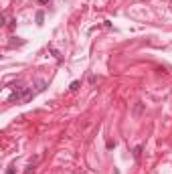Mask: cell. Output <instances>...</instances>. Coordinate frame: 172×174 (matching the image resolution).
Wrapping results in <instances>:
<instances>
[{
    "label": "cell",
    "mask_w": 172,
    "mask_h": 174,
    "mask_svg": "<svg viewBox=\"0 0 172 174\" xmlns=\"http://www.w3.org/2000/svg\"><path fill=\"white\" fill-rule=\"evenodd\" d=\"M45 87H47V81H39L34 89L33 87H14V91L8 97V103H29L30 99L37 97L41 91H45Z\"/></svg>",
    "instance_id": "cell-1"
},
{
    "label": "cell",
    "mask_w": 172,
    "mask_h": 174,
    "mask_svg": "<svg viewBox=\"0 0 172 174\" xmlns=\"http://www.w3.org/2000/svg\"><path fill=\"white\" fill-rule=\"evenodd\" d=\"M142 150H144V146H136V148H134V158H136V160H140V156H142Z\"/></svg>",
    "instance_id": "cell-2"
},
{
    "label": "cell",
    "mask_w": 172,
    "mask_h": 174,
    "mask_svg": "<svg viewBox=\"0 0 172 174\" xmlns=\"http://www.w3.org/2000/svg\"><path fill=\"white\" fill-rule=\"evenodd\" d=\"M79 87H81V81H73V83L69 85V91H77Z\"/></svg>",
    "instance_id": "cell-3"
},
{
    "label": "cell",
    "mask_w": 172,
    "mask_h": 174,
    "mask_svg": "<svg viewBox=\"0 0 172 174\" xmlns=\"http://www.w3.org/2000/svg\"><path fill=\"white\" fill-rule=\"evenodd\" d=\"M34 18H37V25H43V20H45V12H41V10H39Z\"/></svg>",
    "instance_id": "cell-4"
},
{
    "label": "cell",
    "mask_w": 172,
    "mask_h": 174,
    "mask_svg": "<svg viewBox=\"0 0 172 174\" xmlns=\"http://www.w3.org/2000/svg\"><path fill=\"white\" fill-rule=\"evenodd\" d=\"M14 45H16V47H20V45H24V41H10L8 42V47H14Z\"/></svg>",
    "instance_id": "cell-5"
},
{
    "label": "cell",
    "mask_w": 172,
    "mask_h": 174,
    "mask_svg": "<svg viewBox=\"0 0 172 174\" xmlns=\"http://www.w3.org/2000/svg\"><path fill=\"white\" fill-rule=\"evenodd\" d=\"M37 2H39V4H49L51 0H37Z\"/></svg>",
    "instance_id": "cell-6"
},
{
    "label": "cell",
    "mask_w": 172,
    "mask_h": 174,
    "mask_svg": "<svg viewBox=\"0 0 172 174\" xmlns=\"http://www.w3.org/2000/svg\"><path fill=\"white\" fill-rule=\"evenodd\" d=\"M6 174H14V166H10V168L6 170Z\"/></svg>",
    "instance_id": "cell-7"
}]
</instances>
